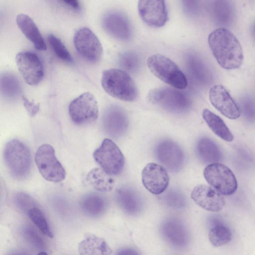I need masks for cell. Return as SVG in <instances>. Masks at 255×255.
Listing matches in <instances>:
<instances>
[{
	"instance_id": "30bf717a",
	"label": "cell",
	"mask_w": 255,
	"mask_h": 255,
	"mask_svg": "<svg viewBox=\"0 0 255 255\" xmlns=\"http://www.w3.org/2000/svg\"><path fill=\"white\" fill-rule=\"evenodd\" d=\"M154 152L158 161L172 172H178L184 166V152L180 146L172 140L159 141L155 146Z\"/></svg>"
},
{
	"instance_id": "60d3db41",
	"label": "cell",
	"mask_w": 255,
	"mask_h": 255,
	"mask_svg": "<svg viewBox=\"0 0 255 255\" xmlns=\"http://www.w3.org/2000/svg\"><path fill=\"white\" fill-rule=\"evenodd\" d=\"M6 255H32L28 252L23 250H13L7 253Z\"/></svg>"
},
{
	"instance_id": "1f68e13d",
	"label": "cell",
	"mask_w": 255,
	"mask_h": 255,
	"mask_svg": "<svg viewBox=\"0 0 255 255\" xmlns=\"http://www.w3.org/2000/svg\"><path fill=\"white\" fill-rule=\"evenodd\" d=\"M21 236L29 245L37 250H43L45 243L36 230L30 226H25L21 231Z\"/></svg>"
},
{
	"instance_id": "d6a6232c",
	"label": "cell",
	"mask_w": 255,
	"mask_h": 255,
	"mask_svg": "<svg viewBox=\"0 0 255 255\" xmlns=\"http://www.w3.org/2000/svg\"><path fill=\"white\" fill-rule=\"evenodd\" d=\"M49 43L55 55L66 62H71L72 57L62 42L56 36L50 34L48 36Z\"/></svg>"
},
{
	"instance_id": "52a82bcc",
	"label": "cell",
	"mask_w": 255,
	"mask_h": 255,
	"mask_svg": "<svg viewBox=\"0 0 255 255\" xmlns=\"http://www.w3.org/2000/svg\"><path fill=\"white\" fill-rule=\"evenodd\" d=\"M93 157L107 174L110 176L120 174L125 165L122 151L112 140L105 139L93 153Z\"/></svg>"
},
{
	"instance_id": "5b68a950",
	"label": "cell",
	"mask_w": 255,
	"mask_h": 255,
	"mask_svg": "<svg viewBox=\"0 0 255 255\" xmlns=\"http://www.w3.org/2000/svg\"><path fill=\"white\" fill-rule=\"evenodd\" d=\"M147 99L152 104L172 114H185L191 107L189 97L175 88L160 87L152 89L147 95Z\"/></svg>"
},
{
	"instance_id": "d4e9b609",
	"label": "cell",
	"mask_w": 255,
	"mask_h": 255,
	"mask_svg": "<svg viewBox=\"0 0 255 255\" xmlns=\"http://www.w3.org/2000/svg\"><path fill=\"white\" fill-rule=\"evenodd\" d=\"M202 116L209 127L219 137L228 142L233 140V135L220 117L207 109L203 111Z\"/></svg>"
},
{
	"instance_id": "8992f818",
	"label": "cell",
	"mask_w": 255,
	"mask_h": 255,
	"mask_svg": "<svg viewBox=\"0 0 255 255\" xmlns=\"http://www.w3.org/2000/svg\"><path fill=\"white\" fill-rule=\"evenodd\" d=\"M35 161L39 172L45 180L59 182L65 178L66 171L51 145L43 144L37 148Z\"/></svg>"
},
{
	"instance_id": "3957f363",
	"label": "cell",
	"mask_w": 255,
	"mask_h": 255,
	"mask_svg": "<svg viewBox=\"0 0 255 255\" xmlns=\"http://www.w3.org/2000/svg\"><path fill=\"white\" fill-rule=\"evenodd\" d=\"M5 164L11 176L17 179L26 177L31 171V157L28 147L18 139L6 144L3 152Z\"/></svg>"
},
{
	"instance_id": "ffe728a7",
	"label": "cell",
	"mask_w": 255,
	"mask_h": 255,
	"mask_svg": "<svg viewBox=\"0 0 255 255\" xmlns=\"http://www.w3.org/2000/svg\"><path fill=\"white\" fill-rule=\"evenodd\" d=\"M115 197L118 205L126 214L133 216L141 211L143 208L142 199L132 188L121 187L117 189Z\"/></svg>"
},
{
	"instance_id": "8fae6325",
	"label": "cell",
	"mask_w": 255,
	"mask_h": 255,
	"mask_svg": "<svg viewBox=\"0 0 255 255\" xmlns=\"http://www.w3.org/2000/svg\"><path fill=\"white\" fill-rule=\"evenodd\" d=\"M74 43L78 53L88 61L95 63L101 59L103 54L102 44L90 28H79L75 33Z\"/></svg>"
},
{
	"instance_id": "f35d334b",
	"label": "cell",
	"mask_w": 255,
	"mask_h": 255,
	"mask_svg": "<svg viewBox=\"0 0 255 255\" xmlns=\"http://www.w3.org/2000/svg\"><path fill=\"white\" fill-rule=\"evenodd\" d=\"M115 255H140L135 250L126 248L121 249L118 250Z\"/></svg>"
},
{
	"instance_id": "7bdbcfd3",
	"label": "cell",
	"mask_w": 255,
	"mask_h": 255,
	"mask_svg": "<svg viewBox=\"0 0 255 255\" xmlns=\"http://www.w3.org/2000/svg\"><path fill=\"white\" fill-rule=\"evenodd\" d=\"M253 32H254V35L255 38V23L254 24V26H253Z\"/></svg>"
},
{
	"instance_id": "ac0fdd59",
	"label": "cell",
	"mask_w": 255,
	"mask_h": 255,
	"mask_svg": "<svg viewBox=\"0 0 255 255\" xmlns=\"http://www.w3.org/2000/svg\"><path fill=\"white\" fill-rule=\"evenodd\" d=\"M209 100L212 105L226 117L236 119L240 116L239 108L222 85H214L210 89Z\"/></svg>"
},
{
	"instance_id": "ab89813d",
	"label": "cell",
	"mask_w": 255,
	"mask_h": 255,
	"mask_svg": "<svg viewBox=\"0 0 255 255\" xmlns=\"http://www.w3.org/2000/svg\"><path fill=\"white\" fill-rule=\"evenodd\" d=\"M62 2L69 7L78 10L80 8V5L79 1L76 0H62Z\"/></svg>"
},
{
	"instance_id": "b9f144b4",
	"label": "cell",
	"mask_w": 255,
	"mask_h": 255,
	"mask_svg": "<svg viewBox=\"0 0 255 255\" xmlns=\"http://www.w3.org/2000/svg\"><path fill=\"white\" fill-rule=\"evenodd\" d=\"M37 255H48L47 254L44 252H39Z\"/></svg>"
},
{
	"instance_id": "83f0119b",
	"label": "cell",
	"mask_w": 255,
	"mask_h": 255,
	"mask_svg": "<svg viewBox=\"0 0 255 255\" xmlns=\"http://www.w3.org/2000/svg\"><path fill=\"white\" fill-rule=\"evenodd\" d=\"M208 238L212 245L217 247L229 243L232 240V234L228 227L216 222L209 230Z\"/></svg>"
},
{
	"instance_id": "277c9868",
	"label": "cell",
	"mask_w": 255,
	"mask_h": 255,
	"mask_svg": "<svg viewBox=\"0 0 255 255\" xmlns=\"http://www.w3.org/2000/svg\"><path fill=\"white\" fill-rule=\"evenodd\" d=\"M151 72L163 82L178 90L185 89L188 82L178 66L167 57L155 54L149 56L146 61Z\"/></svg>"
},
{
	"instance_id": "4fadbf2b",
	"label": "cell",
	"mask_w": 255,
	"mask_h": 255,
	"mask_svg": "<svg viewBox=\"0 0 255 255\" xmlns=\"http://www.w3.org/2000/svg\"><path fill=\"white\" fill-rule=\"evenodd\" d=\"M102 25L107 33L118 40L127 41L132 36L129 20L120 11L111 10L105 13L102 19Z\"/></svg>"
},
{
	"instance_id": "484cf974",
	"label": "cell",
	"mask_w": 255,
	"mask_h": 255,
	"mask_svg": "<svg viewBox=\"0 0 255 255\" xmlns=\"http://www.w3.org/2000/svg\"><path fill=\"white\" fill-rule=\"evenodd\" d=\"M86 180L92 187L101 192H109L114 186V180L111 176L101 168L91 170L86 176Z\"/></svg>"
},
{
	"instance_id": "9c48e42d",
	"label": "cell",
	"mask_w": 255,
	"mask_h": 255,
	"mask_svg": "<svg viewBox=\"0 0 255 255\" xmlns=\"http://www.w3.org/2000/svg\"><path fill=\"white\" fill-rule=\"evenodd\" d=\"M69 114L72 122L77 125H85L95 122L98 117L97 100L90 92L82 94L69 104Z\"/></svg>"
},
{
	"instance_id": "4316f807",
	"label": "cell",
	"mask_w": 255,
	"mask_h": 255,
	"mask_svg": "<svg viewBox=\"0 0 255 255\" xmlns=\"http://www.w3.org/2000/svg\"><path fill=\"white\" fill-rule=\"evenodd\" d=\"M214 17L217 23L222 26H229L234 21L235 8L228 0H217L214 4Z\"/></svg>"
},
{
	"instance_id": "f546056e",
	"label": "cell",
	"mask_w": 255,
	"mask_h": 255,
	"mask_svg": "<svg viewBox=\"0 0 255 255\" xmlns=\"http://www.w3.org/2000/svg\"><path fill=\"white\" fill-rule=\"evenodd\" d=\"M1 93L7 98H14L21 93L20 83L16 77L9 73H4L0 77Z\"/></svg>"
},
{
	"instance_id": "8d00e7d4",
	"label": "cell",
	"mask_w": 255,
	"mask_h": 255,
	"mask_svg": "<svg viewBox=\"0 0 255 255\" xmlns=\"http://www.w3.org/2000/svg\"><path fill=\"white\" fill-rule=\"evenodd\" d=\"M246 119L255 122V103L249 97L243 98L241 102V110Z\"/></svg>"
},
{
	"instance_id": "9a60e30c",
	"label": "cell",
	"mask_w": 255,
	"mask_h": 255,
	"mask_svg": "<svg viewBox=\"0 0 255 255\" xmlns=\"http://www.w3.org/2000/svg\"><path fill=\"white\" fill-rule=\"evenodd\" d=\"M137 9L140 17L148 26L160 27L168 20V12L164 1L139 0Z\"/></svg>"
},
{
	"instance_id": "6da1fadb",
	"label": "cell",
	"mask_w": 255,
	"mask_h": 255,
	"mask_svg": "<svg viewBox=\"0 0 255 255\" xmlns=\"http://www.w3.org/2000/svg\"><path fill=\"white\" fill-rule=\"evenodd\" d=\"M208 43L218 64L227 70L240 68L244 60L242 46L235 35L229 30L219 28L208 36Z\"/></svg>"
},
{
	"instance_id": "4dcf8cb0",
	"label": "cell",
	"mask_w": 255,
	"mask_h": 255,
	"mask_svg": "<svg viewBox=\"0 0 255 255\" xmlns=\"http://www.w3.org/2000/svg\"><path fill=\"white\" fill-rule=\"evenodd\" d=\"M44 235L52 238L53 234L42 210L37 206L32 207L26 214Z\"/></svg>"
},
{
	"instance_id": "f1b7e54d",
	"label": "cell",
	"mask_w": 255,
	"mask_h": 255,
	"mask_svg": "<svg viewBox=\"0 0 255 255\" xmlns=\"http://www.w3.org/2000/svg\"><path fill=\"white\" fill-rule=\"evenodd\" d=\"M187 68L191 77L201 84H206L210 79L207 67L201 59L194 55H189L187 59Z\"/></svg>"
},
{
	"instance_id": "603a6c76",
	"label": "cell",
	"mask_w": 255,
	"mask_h": 255,
	"mask_svg": "<svg viewBox=\"0 0 255 255\" xmlns=\"http://www.w3.org/2000/svg\"><path fill=\"white\" fill-rule=\"evenodd\" d=\"M196 151L199 159L209 165L219 163L223 158L219 146L208 137H203L199 139L196 146Z\"/></svg>"
},
{
	"instance_id": "7402d4cb",
	"label": "cell",
	"mask_w": 255,
	"mask_h": 255,
	"mask_svg": "<svg viewBox=\"0 0 255 255\" xmlns=\"http://www.w3.org/2000/svg\"><path fill=\"white\" fill-rule=\"evenodd\" d=\"M80 255H111L112 250L104 239L96 235L86 236L78 245Z\"/></svg>"
},
{
	"instance_id": "7c38bea8",
	"label": "cell",
	"mask_w": 255,
	"mask_h": 255,
	"mask_svg": "<svg viewBox=\"0 0 255 255\" xmlns=\"http://www.w3.org/2000/svg\"><path fill=\"white\" fill-rule=\"evenodd\" d=\"M15 61L20 75L27 84L34 86L41 82L44 69L36 54L28 51H21L16 55Z\"/></svg>"
},
{
	"instance_id": "7a4b0ae2",
	"label": "cell",
	"mask_w": 255,
	"mask_h": 255,
	"mask_svg": "<svg viewBox=\"0 0 255 255\" xmlns=\"http://www.w3.org/2000/svg\"><path fill=\"white\" fill-rule=\"evenodd\" d=\"M101 84L104 90L111 96L126 102L135 101L138 95L137 86L125 71L112 68L102 74Z\"/></svg>"
},
{
	"instance_id": "836d02e7",
	"label": "cell",
	"mask_w": 255,
	"mask_h": 255,
	"mask_svg": "<svg viewBox=\"0 0 255 255\" xmlns=\"http://www.w3.org/2000/svg\"><path fill=\"white\" fill-rule=\"evenodd\" d=\"M161 199L166 205L173 208L181 209L185 205L184 196L176 189H169L163 195Z\"/></svg>"
},
{
	"instance_id": "44dd1931",
	"label": "cell",
	"mask_w": 255,
	"mask_h": 255,
	"mask_svg": "<svg viewBox=\"0 0 255 255\" xmlns=\"http://www.w3.org/2000/svg\"><path fill=\"white\" fill-rule=\"evenodd\" d=\"M17 24L24 35L38 50H46V43L37 25L28 15L20 13L16 17Z\"/></svg>"
},
{
	"instance_id": "ba28073f",
	"label": "cell",
	"mask_w": 255,
	"mask_h": 255,
	"mask_svg": "<svg viewBox=\"0 0 255 255\" xmlns=\"http://www.w3.org/2000/svg\"><path fill=\"white\" fill-rule=\"evenodd\" d=\"M204 176L207 182L222 194H233L237 189L235 175L228 166L222 163L208 165L204 169Z\"/></svg>"
},
{
	"instance_id": "2e32d148",
	"label": "cell",
	"mask_w": 255,
	"mask_h": 255,
	"mask_svg": "<svg viewBox=\"0 0 255 255\" xmlns=\"http://www.w3.org/2000/svg\"><path fill=\"white\" fill-rule=\"evenodd\" d=\"M144 187L151 193L159 195L168 187L169 177L166 169L154 163H148L141 173Z\"/></svg>"
},
{
	"instance_id": "74e56055",
	"label": "cell",
	"mask_w": 255,
	"mask_h": 255,
	"mask_svg": "<svg viewBox=\"0 0 255 255\" xmlns=\"http://www.w3.org/2000/svg\"><path fill=\"white\" fill-rule=\"evenodd\" d=\"M23 105L28 114L31 117L36 115L39 110V104L29 100L24 96H22Z\"/></svg>"
},
{
	"instance_id": "cb8c5ba5",
	"label": "cell",
	"mask_w": 255,
	"mask_h": 255,
	"mask_svg": "<svg viewBox=\"0 0 255 255\" xmlns=\"http://www.w3.org/2000/svg\"><path fill=\"white\" fill-rule=\"evenodd\" d=\"M80 207L85 215L95 218L104 213L108 207V201L100 194L89 193L81 199Z\"/></svg>"
},
{
	"instance_id": "d590c367",
	"label": "cell",
	"mask_w": 255,
	"mask_h": 255,
	"mask_svg": "<svg viewBox=\"0 0 255 255\" xmlns=\"http://www.w3.org/2000/svg\"><path fill=\"white\" fill-rule=\"evenodd\" d=\"M14 202L17 208L26 215L32 207L37 205L31 196L21 192L14 195Z\"/></svg>"
},
{
	"instance_id": "d6986e66",
	"label": "cell",
	"mask_w": 255,
	"mask_h": 255,
	"mask_svg": "<svg viewBox=\"0 0 255 255\" xmlns=\"http://www.w3.org/2000/svg\"><path fill=\"white\" fill-rule=\"evenodd\" d=\"M191 197L202 208L213 212L221 211L225 203L221 193L214 188L206 185H199L194 187Z\"/></svg>"
},
{
	"instance_id": "5bb4252c",
	"label": "cell",
	"mask_w": 255,
	"mask_h": 255,
	"mask_svg": "<svg viewBox=\"0 0 255 255\" xmlns=\"http://www.w3.org/2000/svg\"><path fill=\"white\" fill-rule=\"evenodd\" d=\"M160 232L165 241L176 249H183L189 243V231L177 218L171 217L164 220L161 224Z\"/></svg>"
},
{
	"instance_id": "e0dca14e",
	"label": "cell",
	"mask_w": 255,
	"mask_h": 255,
	"mask_svg": "<svg viewBox=\"0 0 255 255\" xmlns=\"http://www.w3.org/2000/svg\"><path fill=\"white\" fill-rule=\"evenodd\" d=\"M128 123L126 113L117 106H110L103 115L104 129L109 136L114 138L120 137L126 133Z\"/></svg>"
},
{
	"instance_id": "e575fe53",
	"label": "cell",
	"mask_w": 255,
	"mask_h": 255,
	"mask_svg": "<svg viewBox=\"0 0 255 255\" xmlns=\"http://www.w3.org/2000/svg\"><path fill=\"white\" fill-rule=\"evenodd\" d=\"M139 62L138 55L133 52H124L119 58L120 66L124 70L131 73L137 70L139 67Z\"/></svg>"
}]
</instances>
